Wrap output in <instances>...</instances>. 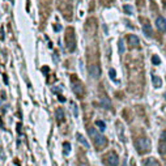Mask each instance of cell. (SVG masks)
Segmentation results:
<instances>
[{"label":"cell","mask_w":166,"mask_h":166,"mask_svg":"<svg viewBox=\"0 0 166 166\" xmlns=\"http://www.w3.org/2000/svg\"><path fill=\"white\" fill-rule=\"evenodd\" d=\"M72 80H73V82H72V90L75 92V94L77 97H82L84 95V88H82V85L80 84V81H77L75 76H72Z\"/></svg>","instance_id":"5"},{"label":"cell","mask_w":166,"mask_h":166,"mask_svg":"<svg viewBox=\"0 0 166 166\" xmlns=\"http://www.w3.org/2000/svg\"><path fill=\"white\" fill-rule=\"evenodd\" d=\"M123 9H124V12H126V13H128V15H132V13H133V11H132V7H131V6H124Z\"/></svg>","instance_id":"16"},{"label":"cell","mask_w":166,"mask_h":166,"mask_svg":"<svg viewBox=\"0 0 166 166\" xmlns=\"http://www.w3.org/2000/svg\"><path fill=\"white\" fill-rule=\"evenodd\" d=\"M66 47L69 50V53H73L76 48V38H75V30L72 28H68L66 32Z\"/></svg>","instance_id":"2"},{"label":"cell","mask_w":166,"mask_h":166,"mask_svg":"<svg viewBox=\"0 0 166 166\" xmlns=\"http://www.w3.org/2000/svg\"><path fill=\"white\" fill-rule=\"evenodd\" d=\"M71 106H72V109H73V115H75V116H77V115H79V111H77L76 103H75V102H71Z\"/></svg>","instance_id":"17"},{"label":"cell","mask_w":166,"mask_h":166,"mask_svg":"<svg viewBox=\"0 0 166 166\" xmlns=\"http://www.w3.org/2000/svg\"><path fill=\"white\" fill-rule=\"evenodd\" d=\"M141 22H142V26H144V34L145 35H152V28H150L149 22L145 21V19H141Z\"/></svg>","instance_id":"9"},{"label":"cell","mask_w":166,"mask_h":166,"mask_svg":"<svg viewBox=\"0 0 166 166\" xmlns=\"http://www.w3.org/2000/svg\"><path fill=\"white\" fill-rule=\"evenodd\" d=\"M76 139H77V141H79L80 144H81L82 147L85 148V149H88V148H89V142L86 141V139H85V137L82 136L81 133H77V135H76Z\"/></svg>","instance_id":"10"},{"label":"cell","mask_w":166,"mask_h":166,"mask_svg":"<svg viewBox=\"0 0 166 166\" xmlns=\"http://www.w3.org/2000/svg\"><path fill=\"white\" fill-rule=\"evenodd\" d=\"M88 133L92 137L94 145L97 147V149H101V148H105L107 145V139H106L103 135H101L94 127H88Z\"/></svg>","instance_id":"1"},{"label":"cell","mask_w":166,"mask_h":166,"mask_svg":"<svg viewBox=\"0 0 166 166\" xmlns=\"http://www.w3.org/2000/svg\"><path fill=\"white\" fill-rule=\"evenodd\" d=\"M69 152H71V144H69V142H64L63 144V154L68 156Z\"/></svg>","instance_id":"14"},{"label":"cell","mask_w":166,"mask_h":166,"mask_svg":"<svg viewBox=\"0 0 166 166\" xmlns=\"http://www.w3.org/2000/svg\"><path fill=\"white\" fill-rule=\"evenodd\" d=\"M158 152L161 154H166V140H160V145H158Z\"/></svg>","instance_id":"13"},{"label":"cell","mask_w":166,"mask_h":166,"mask_svg":"<svg viewBox=\"0 0 166 166\" xmlns=\"http://www.w3.org/2000/svg\"><path fill=\"white\" fill-rule=\"evenodd\" d=\"M152 62H153V64H156V66H157V64H160V58H158L157 55H153V58H152Z\"/></svg>","instance_id":"18"},{"label":"cell","mask_w":166,"mask_h":166,"mask_svg":"<svg viewBox=\"0 0 166 166\" xmlns=\"http://www.w3.org/2000/svg\"><path fill=\"white\" fill-rule=\"evenodd\" d=\"M153 81H154V86H161V79H157V77H153Z\"/></svg>","instance_id":"19"},{"label":"cell","mask_w":166,"mask_h":166,"mask_svg":"<svg viewBox=\"0 0 166 166\" xmlns=\"http://www.w3.org/2000/svg\"><path fill=\"white\" fill-rule=\"evenodd\" d=\"M95 124H97V127L101 129V131H105L106 126H105V123H103L102 120H97V122H95Z\"/></svg>","instance_id":"15"},{"label":"cell","mask_w":166,"mask_h":166,"mask_svg":"<svg viewBox=\"0 0 166 166\" xmlns=\"http://www.w3.org/2000/svg\"><path fill=\"white\" fill-rule=\"evenodd\" d=\"M109 75H110L111 79H115V71L114 69H110V72H109Z\"/></svg>","instance_id":"21"},{"label":"cell","mask_w":166,"mask_h":166,"mask_svg":"<svg viewBox=\"0 0 166 166\" xmlns=\"http://www.w3.org/2000/svg\"><path fill=\"white\" fill-rule=\"evenodd\" d=\"M89 75H90L92 77H94V79L100 77V75H101L100 67H98L97 64H92V66H89Z\"/></svg>","instance_id":"6"},{"label":"cell","mask_w":166,"mask_h":166,"mask_svg":"<svg viewBox=\"0 0 166 166\" xmlns=\"http://www.w3.org/2000/svg\"><path fill=\"white\" fill-rule=\"evenodd\" d=\"M56 120H58V123L64 122V111H63V109H58V110H56Z\"/></svg>","instance_id":"12"},{"label":"cell","mask_w":166,"mask_h":166,"mask_svg":"<svg viewBox=\"0 0 166 166\" xmlns=\"http://www.w3.org/2000/svg\"><path fill=\"white\" fill-rule=\"evenodd\" d=\"M144 163H145L147 166H161L160 162H158V161L156 160V158H153V157H149L148 160H145Z\"/></svg>","instance_id":"11"},{"label":"cell","mask_w":166,"mask_h":166,"mask_svg":"<svg viewBox=\"0 0 166 166\" xmlns=\"http://www.w3.org/2000/svg\"><path fill=\"white\" fill-rule=\"evenodd\" d=\"M118 162H119V158L115 152H109L103 157V163L106 166H118Z\"/></svg>","instance_id":"4"},{"label":"cell","mask_w":166,"mask_h":166,"mask_svg":"<svg viewBox=\"0 0 166 166\" xmlns=\"http://www.w3.org/2000/svg\"><path fill=\"white\" fill-rule=\"evenodd\" d=\"M163 6H165V8H166V1H165V3H163Z\"/></svg>","instance_id":"22"},{"label":"cell","mask_w":166,"mask_h":166,"mask_svg":"<svg viewBox=\"0 0 166 166\" xmlns=\"http://www.w3.org/2000/svg\"><path fill=\"white\" fill-rule=\"evenodd\" d=\"M127 39H128V43H129V46H132V47H136V46H139V38L136 37V35H132V34H129V35H127Z\"/></svg>","instance_id":"8"},{"label":"cell","mask_w":166,"mask_h":166,"mask_svg":"<svg viewBox=\"0 0 166 166\" xmlns=\"http://www.w3.org/2000/svg\"><path fill=\"white\" fill-rule=\"evenodd\" d=\"M156 26H157V29L161 30V32H166V20L161 16L157 17V20H156Z\"/></svg>","instance_id":"7"},{"label":"cell","mask_w":166,"mask_h":166,"mask_svg":"<svg viewBox=\"0 0 166 166\" xmlns=\"http://www.w3.org/2000/svg\"><path fill=\"white\" fill-rule=\"evenodd\" d=\"M119 53H124V45H123V41H119Z\"/></svg>","instance_id":"20"},{"label":"cell","mask_w":166,"mask_h":166,"mask_svg":"<svg viewBox=\"0 0 166 166\" xmlns=\"http://www.w3.org/2000/svg\"><path fill=\"white\" fill-rule=\"evenodd\" d=\"M135 147H136V150L139 153H145L150 149V141L145 137H141V139H137L136 142H135Z\"/></svg>","instance_id":"3"}]
</instances>
